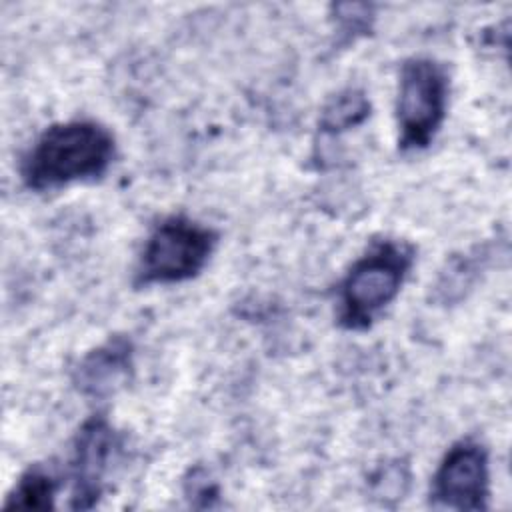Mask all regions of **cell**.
I'll list each match as a JSON object with an SVG mask.
<instances>
[{"instance_id":"30bf717a","label":"cell","mask_w":512,"mask_h":512,"mask_svg":"<svg viewBox=\"0 0 512 512\" xmlns=\"http://www.w3.org/2000/svg\"><path fill=\"white\" fill-rule=\"evenodd\" d=\"M334 12L340 22V28L352 34L370 28V20L374 16L370 4H336Z\"/></svg>"},{"instance_id":"6da1fadb","label":"cell","mask_w":512,"mask_h":512,"mask_svg":"<svg viewBox=\"0 0 512 512\" xmlns=\"http://www.w3.org/2000/svg\"><path fill=\"white\" fill-rule=\"evenodd\" d=\"M114 136L94 120H68L46 128L20 164L30 190H54L100 178L112 164Z\"/></svg>"},{"instance_id":"9c48e42d","label":"cell","mask_w":512,"mask_h":512,"mask_svg":"<svg viewBox=\"0 0 512 512\" xmlns=\"http://www.w3.org/2000/svg\"><path fill=\"white\" fill-rule=\"evenodd\" d=\"M54 494H56L54 476L42 466H32L14 484V490L8 494L4 508L48 510L54 506Z\"/></svg>"},{"instance_id":"52a82bcc","label":"cell","mask_w":512,"mask_h":512,"mask_svg":"<svg viewBox=\"0 0 512 512\" xmlns=\"http://www.w3.org/2000/svg\"><path fill=\"white\" fill-rule=\"evenodd\" d=\"M132 342L116 336L88 352L74 370L76 388L90 398L114 394L130 378L134 366Z\"/></svg>"},{"instance_id":"8992f818","label":"cell","mask_w":512,"mask_h":512,"mask_svg":"<svg viewBox=\"0 0 512 512\" xmlns=\"http://www.w3.org/2000/svg\"><path fill=\"white\" fill-rule=\"evenodd\" d=\"M116 448V434L104 416H92L76 434L70 472L72 508H92L104 488V478Z\"/></svg>"},{"instance_id":"277c9868","label":"cell","mask_w":512,"mask_h":512,"mask_svg":"<svg viewBox=\"0 0 512 512\" xmlns=\"http://www.w3.org/2000/svg\"><path fill=\"white\" fill-rule=\"evenodd\" d=\"M448 78L432 58H410L402 64L398 86V128L402 150L426 148L446 116Z\"/></svg>"},{"instance_id":"7a4b0ae2","label":"cell","mask_w":512,"mask_h":512,"mask_svg":"<svg viewBox=\"0 0 512 512\" xmlns=\"http://www.w3.org/2000/svg\"><path fill=\"white\" fill-rule=\"evenodd\" d=\"M414 250L396 240L378 242L364 254L340 284V324L364 330L396 294L412 266Z\"/></svg>"},{"instance_id":"5b68a950","label":"cell","mask_w":512,"mask_h":512,"mask_svg":"<svg viewBox=\"0 0 512 512\" xmlns=\"http://www.w3.org/2000/svg\"><path fill=\"white\" fill-rule=\"evenodd\" d=\"M490 496L488 452L474 440L456 442L442 458L434 478L430 500L436 508L482 510Z\"/></svg>"},{"instance_id":"ba28073f","label":"cell","mask_w":512,"mask_h":512,"mask_svg":"<svg viewBox=\"0 0 512 512\" xmlns=\"http://www.w3.org/2000/svg\"><path fill=\"white\" fill-rule=\"evenodd\" d=\"M370 114V102L366 94L358 88H346L334 94L322 108L318 128L324 134L336 136L358 124H362Z\"/></svg>"},{"instance_id":"3957f363","label":"cell","mask_w":512,"mask_h":512,"mask_svg":"<svg viewBox=\"0 0 512 512\" xmlns=\"http://www.w3.org/2000/svg\"><path fill=\"white\" fill-rule=\"evenodd\" d=\"M216 242L218 236L212 228L186 216H170L150 232L138 262L136 282L148 286L190 280L206 266Z\"/></svg>"}]
</instances>
